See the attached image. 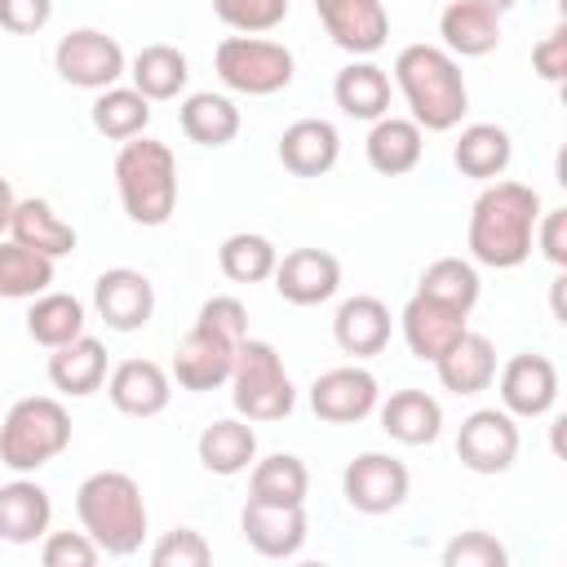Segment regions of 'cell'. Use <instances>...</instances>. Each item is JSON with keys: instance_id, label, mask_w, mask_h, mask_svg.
Returning <instances> with one entry per match:
<instances>
[{"instance_id": "15", "label": "cell", "mask_w": 567, "mask_h": 567, "mask_svg": "<svg viewBox=\"0 0 567 567\" xmlns=\"http://www.w3.org/2000/svg\"><path fill=\"white\" fill-rule=\"evenodd\" d=\"M496 390L509 416H545L558 403V368L554 359L523 350L505 359V368H496Z\"/></svg>"}, {"instance_id": "8", "label": "cell", "mask_w": 567, "mask_h": 567, "mask_svg": "<svg viewBox=\"0 0 567 567\" xmlns=\"http://www.w3.org/2000/svg\"><path fill=\"white\" fill-rule=\"evenodd\" d=\"M53 71L71 84V89H89L102 93L111 84H120V75H128V53L115 35L97 31V27H75L58 40L53 49Z\"/></svg>"}, {"instance_id": "44", "label": "cell", "mask_w": 567, "mask_h": 567, "mask_svg": "<svg viewBox=\"0 0 567 567\" xmlns=\"http://www.w3.org/2000/svg\"><path fill=\"white\" fill-rule=\"evenodd\" d=\"M532 248H540L549 257V266H558V270L567 266V208H540Z\"/></svg>"}, {"instance_id": "27", "label": "cell", "mask_w": 567, "mask_h": 567, "mask_svg": "<svg viewBox=\"0 0 567 567\" xmlns=\"http://www.w3.org/2000/svg\"><path fill=\"white\" fill-rule=\"evenodd\" d=\"M195 452H199V465L208 474L235 478V474L252 470V461H257V430L244 416H221V421H213V425L199 430Z\"/></svg>"}, {"instance_id": "30", "label": "cell", "mask_w": 567, "mask_h": 567, "mask_svg": "<svg viewBox=\"0 0 567 567\" xmlns=\"http://www.w3.org/2000/svg\"><path fill=\"white\" fill-rule=\"evenodd\" d=\"M128 80L146 102H173L186 93L190 62L177 44H142L128 58Z\"/></svg>"}, {"instance_id": "41", "label": "cell", "mask_w": 567, "mask_h": 567, "mask_svg": "<svg viewBox=\"0 0 567 567\" xmlns=\"http://www.w3.org/2000/svg\"><path fill=\"white\" fill-rule=\"evenodd\" d=\"M213 545L195 527H173L151 545V567H208Z\"/></svg>"}, {"instance_id": "46", "label": "cell", "mask_w": 567, "mask_h": 567, "mask_svg": "<svg viewBox=\"0 0 567 567\" xmlns=\"http://www.w3.org/2000/svg\"><path fill=\"white\" fill-rule=\"evenodd\" d=\"M532 71L545 84H563V75H567V31L563 27H554L549 35H540L532 44Z\"/></svg>"}, {"instance_id": "11", "label": "cell", "mask_w": 567, "mask_h": 567, "mask_svg": "<svg viewBox=\"0 0 567 567\" xmlns=\"http://www.w3.org/2000/svg\"><path fill=\"white\" fill-rule=\"evenodd\" d=\"M518 416L505 408H474L456 430V456L470 474H505L518 456Z\"/></svg>"}, {"instance_id": "10", "label": "cell", "mask_w": 567, "mask_h": 567, "mask_svg": "<svg viewBox=\"0 0 567 567\" xmlns=\"http://www.w3.org/2000/svg\"><path fill=\"white\" fill-rule=\"evenodd\" d=\"M408 492H412V474L390 452H359L341 470V496L354 514H368V518L394 514L408 501Z\"/></svg>"}, {"instance_id": "19", "label": "cell", "mask_w": 567, "mask_h": 567, "mask_svg": "<svg viewBox=\"0 0 567 567\" xmlns=\"http://www.w3.org/2000/svg\"><path fill=\"white\" fill-rule=\"evenodd\" d=\"M390 332H394V315H390V306H385L381 297H372V292L346 297V301L337 306V315H332V341H337L346 354H354V359L381 354V350L390 346Z\"/></svg>"}, {"instance_id": "20", "label": "cell", "mask_w": 567, "mask_h": 567, "mask_svg": "<svg viewBox=\"0 0 567 567\" xmlns=\"http://www.w3.org/2000/svg\"><path fill=\"white\" fill-rule=\"evenodd\" d=\"M275 151H279V164L292 177H323L341 159V133H337L332 120L306 115V120H292L279 133V146Z\"/></svg>"}, {"instance_id": "39", "label": "cell", "mask_w": 567, "mask_h": 567, "mask_svg": "<svg viewBox=\"0 0 567 567\" xmlns=\"http://www.w3.org/2000/svg\"><path fill=\"white\" fill-rule=\"evenodd\" d=\"M275 261H279V248L257 230H235L217 248V266L230 284H261L275 275Z\"/></svg>"}, {"instance_id": "22", "label": "cell", "mask_w": 567, "mask_h": 567, "mask_svg": "<svg viewBox=\"0 0 567 567\" xmlns=\"http://www.w3.org/2000/svg\"><path fill=\"white\" fill-rule=\"evenodd\" d=\"M49 523H53V501L31 474H18V478L0 483V540L4 545L44 540Z\"/></svg>"}, {"instance_id": "43", "label": "cell", "mask_w": 567, "mask_h": 567, "mask_svg": "<svg viewBox=\"0 0 567 567\" xmlns=\"http://www.w3.org/2000/svg\"><path fill=\"white\" fill-rule=\"evenodd\" d=\"M102 549L89 540V532H44L40 540V563L44 567H93Z\"/></svg>"}, {"instance_id": "47", "label": "cell", "mask_w": 567, "mask_h": 567, "mask_svg": "<svg viewBox=\"0 0 567 567\" xmlns=\"http://www.w3.org/2000/svg\"><path fill=\"white\" fill-rule=\"evenodd\" d=\"M13 204H18V195H13V186H9V177H0V235L9 230V217H13Z\"/></svg>"}, {"instance_id": "4", "label": "cell", "mask_w": 567, "mask_h": 567, "mask_svg": "<svg viewBox=\"0 0 567 567\" xmlns=\"http://www.w3.org/2000/svg\"><path fill=\"white\" fill-rule=\"evenodd\" d=\"M115 190L120 208L137 226H164L177 208V155L168 142L146 133L120 142L115 151Z\"/></svg>"}, {"instance_id": "23", "label": "cell", "mask_w": 567, "mask_h": 567, "mask_svg": "<svg viewBox=\"0 0 567 567\" xmlns=\"http://www.w3.org/2000/svg\"><path fill=\"white\" fill-rule=\"evenodd\" d=\"M439 385L452 394H483L496 381V346L483 332H461L439 359H434Z\"/></svg>"}, {"instance_id": "26", "label": "cell", "mask_w": 567, "mask_h": 567, "mask_svg": "<svg viewBox=\"0 0 567 567\" xmlns=\"http://www.w3.org/2000/svg\"><path fill=\"white\" fill-rule=\"evenodd\" d=\"M49 385L58 394H71V399H89L93 390L106 385V346L97 337H75L58 350H49Z\"/></svg>"}, {"instance_id": "5", "label": "cell", "mask_w": 567, "mask_h": 567, "mask_svg": "<svg viewBox=\"0 0 567 567\" xmlns=\"http://www.w3.org/2000/svg\"><path fill=\"white\" fill-rule=\"evenodd\" d=\"M71 447V412L53 394L18 399L0 421V465L13 474H35Z\"/></svg>"}, {"instance_id": "28", "label": "cell", "mask_w": 567, "mask_h": 567, "mask_svg": "<svg viewBox=\"0 0 567 567\" xmlns=\"http://www.w3.org/2000/svg\"><path fill=\"white\" fill-rule=\"evenodd\" d=\"M439 35L452 58H487L501 44V13L478 0H452L439 13Z\"/></svg>"}, {"instance_id": "48", "label": "cell", "mask_w": 567, "mask_h": 567, "mask_svg": "<svg viewBox=\"0 0 567 567\" xmlns=\"http://www.w3.org/2000/svg\"><path fill=\"white\" fill-rule=\"evenodd\" d=\"M478 4H487L492 13H501V18H505V13H509V9L518 4V0H478Z\"/></svg>"}, {"instance_id": "36", "label": "cell", "mask_w": 567, "mask_h": 567, "mask_svg": "<svg viewBox=\"0 0 567 567\" xmlns=\"http://www.w3.org/2000/svg\"><path fill=\"white\" fill-rule=\"evenodd\" d=\"M89 120H93V128H97L106 142H128V137L146 133V124H151V102H146L133 84H111V89H102V93L93 97Z\"/></svg>"}, {"instance_id": "24", "label": "cell", "mask_w": 567, "mask_h": 567, "mask_svg": "<svg viewBox=\"0 0 567 567\" xmlns=\"http://www.w3.org/2000/svg\"><path fill=\"white\" fill-rule=\"evenodd\" d=\"M377 416H381V430L403 447H425L443 434V403L416 385L394 390L385 403H377Z\"/></svg>"}, {"instance_id": "32", "label": "cell", "mask_w": 567, "mask_h": 567, "mask_svg": "<svg viewBox=\"0 0 567 567\" xmlns=\"http://www.w3.org/2000/svg\"><path fill=\"white\" fill-rule=\"evenodd\" d=\"M509 159H514V137L501 128V124H465L461 128V137L452 142V164L465 173V177H474V182H496V177H505V168H509Z\"/></svg>"}, {"instance_id": "12", "label": "cell", "mask_w": 567, "mask_h": 567, "mask_svg": "<svg viewBox=\"0 0 567 567\" xmlns=\"http://www.w3.org/2000/svg\"><path fill=\"white\" fill-rule=\"evenodd\" d=\"M377 403H381V385L363 363H341L310 381V412L328 425H354L372 416Z\"/></svg>"}, {"instance_id": "7", "label": "cell", "mask_w": 567, "mask_h": 567, "mask_svg": "<svg viewBox=\"0 0 567 567\" xmlns=\"http://www.w3.org/2000/svg\"><path fill=\"white\" fill-rule=\"evenodd\" d=\"M213 66H217V80L244 97H270L288 89L297 75L288 44L266 40V35H239V31L213 49Z\"/></svg>"}, {"instance_id": "33", "label": "cell", "mask_w": 567, "mask_h": 567, "mask_svg": "<svg viewBox=\"0 0 567 567\" xmlns=\"http://www.w3.org/2000/svg\"><path fill=\"white\" fill-rule=\"evenodd\" d=\"M177 124H182V133L195 146H226V142H235V133H239L244 120H239V106L226 93L204 89V93H186L182 97Z\"/></svg>"}, {"instance_id": "16", "label": "cell", "mask_w": 567, "mask_h": 567, "mask_svg": "<svg viewBox=\"0 0 567 567\" xmlns=\"http://www.w3.org/2000/svg\"><path fill=\"white\" fill-rule=\"evenodd\" d=\"M270 279L288 306H323L341 288V261L328 248H292L275 261Z\"/></svg>"}, {"instance_id": "42", "label": "cell", "mask_w": 567, "mask_h": 567, "mask_svg": "<svg viewBox=\"0 0 567 567\" xmlns=\"http://www.w3.org/2000/svg\"><path fill=\"white\" fill-rule=\"evenodd\" d=\"M509 549L492 532H461L443 545V567H505Z\"/></svg>"}, {"instance_id": "3", "label": "cell", "mask_w": 567, "mask_h": 567, "mask_svg": "<svg viewBox=\"0 0 567 567\" xmlns=\"http://www.w3.org/2000/svg\"><path fill=\"white\" fill-rule=\"evenodd\" d=\"M75 518L89 532V540L111 558H128L146 540V501L137 478L124 470L89 474L75 487Z\"/></svg>"}, {"instance_id": "37", "label": "cell", "mask_w": 567, "mask_h": 567, "mask_svg": "<svg viewBox=\"0 0 567 567\" xmlns=\"http://www.w3.org/2000/svg\"><path fill=\"white\" fill-rule=\"evenodd\" d=\"M49 284H53V257L18 239H0V297L4 301H31L49 292Z\"/></svg>"}, {"instance_id": "21", "label": "cell", "mask_w": 567, "mask_h": 567, "mask_svg": "<svg viewBox=\"0 0 567 567\" xmlns=\"http://www.w3.org/2000/svg\"><path fill=\"white\" fill-rule=\"evenodd\" d=\"M465 319H470V315H461V310H452V306H443V301H430V297H421V292H412L408 306L399 310L403 341H408V350H412L416 359H425V363H434V359L470 328Z\"/></svg>"}, {"instance_id": "31", "label": "cell", "mask_w": 567, "mask_h": 567, "mask_svg": "<svg viewBox=\"0 0 567 567\" xmlns=\"http://www.w3.org/2000/svg\"><path fill=\"white\" fill-rule=\"evenodd\" d=\"M9 239L27 244V248H35V252H44V257H53V261L66 257V252H75V226L62 221L58 208H53L49 199H40V195H27V199L13 204Z\"/></svg>"}, {"instance_id": "14", "label": "cell", "mask_w": 567, "mask_h": 567, "mask_svg": "<svg viewBox=\"0 0 567 567\" xmlns=\"http://www.w3.org/2000/svg\"><path fill=\"white\" fill-rule=\"evenodd\" d=\"M328 40L354 58H372L390 40V13L381 0H315Z\"/></svg>"}, {"instance_id": "45", "label": "cell", "mask_w": 567, "mask_h": 567, "mask_svg": "<svg viewBox=\"0 0 567 567\" xmlns=\"http://www.w3.org/2000/svg\"><path fill=\"white\" fill-rule=\"evenodd\" d=\"M53 18V0H0V27L13 35H35Z\"/></svg>"}, {"instance_id": "40", "label": "cell", "mask_w": 567, "mask_h": 567, "mask_svg": "<svg viewBox=\"0 0 567 567\" xmlns=\"http://www.w3.org/2000/svg\"><path fill=\"white\" fill-rule=\"evenodd\" d=\"M213 13L239 35H266L288 18V0H213Z\"/></svg>"}, {"instance_id": "38", "label": "cell", "mask_w": 567, "mask_h": 567, "mask_svg": "<svg viewBox=\"0 0 567 567\" xmlns=\"http://www.w3.org/2000/svg\"><path fill=\"white\" fill-rule=\"evenodd\" d=\"M421 297L430 301H443L461 315H470L478 306V292H483V279L474 270V261H461V257H439L421 270V284H416Z\"/></svg>"}, {"instance_id": "9", "label": "cell", "mask_w": 567, "mask_h": 567, "mask_svg": "<svg viewBox=\"0 0 567 567\" xmlns=\"http://www.w3.org/2000/svg\"><path fill=\"white\" fill-rule=\"evenodd\" d=\"M239 346H244L239 337H230V332H221V328H213L208 319L195 315L190 332H186V337L177 341V350H173L168 377H173L182 390H190V394H208V390H217V385L230 381V368H235Z\"/></svg>"}, {"instance_id": "1", "label": "cell", "mask_w": 567, "mask_h": 567, "mask_svg": "<svg viewBox=\"0 0 567 567\" xmlns=\"http://www.w3.org/2000/svg\"><path fill=\"white\" fill-rule=\"evenodd\" d=\"M540 217V195L527 182L496 177L478 190L465 226L470 257L487 270H514L532 257V235Z\"/></svg>"}, {"instance_id": "18", "label": "cell", "mask_w": 567, "mask_h": 567, "mask_svg": "<svg viewBox=\"0 0 567 567\" xmlns=\"http://www.w3.org/2000/svg\"><path fill=\"white\" fill-rule=\"evenodd\" d=\"M106 399L115 403V412L124 416H159L173 399V377L155 363V359H124L106 372Z\"/></svg>"}, {"instance_id": "13", "label": "cell", "mask_w": 567, "mask_h": 567, "mask_svg": "<svg viewBox=\"0 0 567 567\" xmlns=\"http://www.w3.org/2000/svg\"><path fill=\"white\" fill-rule=\"evenodd\" d=\"M93 310L111 332H137L155 315V284L133 266H111L93 279Z\"/></svg>"}, {"instance_id": "2", "label": "cell", "mask_w": 567, "mask_h": 567, "mask_svg": "<svg viewBox=\"0 0 567 567\" xmlns=\"http://www.w3.org/2000/svg\"><path fill=\"white\" fill-rule=\"evenodd\" d=\"M394 89L408 102V120L425 133H452L470 111L465 71L443 44H403L394 58Z\"/></svg>"}, {"instance_id": "6", "label": "cell", "mask_w": 567, "mask_h": 567, "mask_svg": "<svg viewBox=\"0 0 567 567\" xmlns=\"http://www.w3.org/2000/svg\"><path fill=\"white\" fill-rule=\"evenodd\" d=\"M230 403L252 425L284 421L297 408V385L284 368V354L270 341L244 337V346L235 354V368H230Z\"/></svg>"}, {"instance_id": "17", "label": "cell", "mask_w": 567, "mask_h": 567, "mask_svg": "<svg viewBox=\"0 0 567 567\" xmlns=\"http://www.w3.org/2000/svg\"><path fill=\"white\" fill-rule=\"evenodd\" d=\"M239 532L261 558H292V554H301V545L310 536L306 505H270V501L248 496L239 509Z\"/></svg>"}, {"instance_id": "29", "label": "cell", "mask_w": 567, "mask_h": 567, "mask_svg": "<svg viewBox=\"0 0 567 567\" xmlns=\"http://www.w3.org/2000/svg\"><path fill=\"white\" fill-rule=\"evenodd\" d=\"M390 93H394V84H390L385 66H377L368 58L346 62L337 71V80H332V102L341 106V115L368 120V124L381 120V115H390Z\"/></svg>"}, {"instance_id": "35", "label": "cell", "mask_w": 567, "mask_h": 567, "mask_svg": "<svg viewBox=\"0 0 567 567\" xmlns=\"http://www.w3.org/2000/svg\"><path fill=\"white\" fill-rule=\"evenodd\" d=\"M248 496L252 501H270V505H306V496H310L306 461L292 456V452H270V456L252 461Z\"/></svg>"}, {"instance_id": "34", "label": "cell", "mask_w": 567, "mask_h": 567, "mask_svg": "<svg viewBox=\"0 0 567 567\" xmlns=\"http://www.w3.org/2000/svg\"><path fill=\"white\" fill-rule=\"evenodd\" d=\"M84 323H89L84 301L71 297V292H53L49 288V292L31 297V306H27V337L35 346H44V350H58V346L84 337Z\"/></svg>"}, {"instance_id": "25", "label": "cell", "mask_w": 567, "mask_h": 567, "mask_svg": "<svg viewBox=\"0 0 567 567\" xmlns=\"http://www.w3.org/2000/svg\"><path fill=\"white\" fill-rule=\"evenodd\" d=\"M421 151H425V128L408 115H381L372 120L368 128V142H363V155L368 164L381 173V177H403L421 164Z\"/></svg>"}]
</instances>
